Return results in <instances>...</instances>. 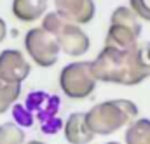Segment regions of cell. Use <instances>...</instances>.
I'll return each instance as SVG.
<instances>
[{
    "mask_svg": "<svg viewBox=\"0 0 150 144\" xmlns=\"http://www.w3.org/2000/svg\"><path fill=\"white\" fill-rule=\"evenodd\" d=\"M96 80L119 85H138L150 76V42L131 49L103 47L93 61Z\"/></svg>",
    "mask_w": 150,
    "mask_h": 144,
    "instance_id": "cell-1",
    "label": "cell"
},
{
    "mask_svg": "<svg viewBox=\"0 0 150 144\" xmlns=\"http://www.w3.org/2000/svg\"><path fill=\"white\" fill-rule=\"evenodd\" d=\"M138 116V106L129 99H112L96 104L86 113V120L94 136H110L131 125Z\"/></svg>",
    "mask_w": 150,
    "mask_h": 144,
    "instance_id": "cell-2",
    "label": "cell"
},
{
    "mask_svg": "<svg viewBox=\"0 0 150 144\" xmlns=\"http://www.w3.org/2000/svg\"><path fill=\"white\" fill-rule=\"evenodd\" d=\"M42 28L56 38L59 49L67 56L79 57V56H82L89 50L91 42H89L87 33L79 24H74V23L63 19L56 12H49V14L44 16Z\"/></svg>",
    "mask_w": 150,
    "mask_h": 144,
    "instance_id": "cell-3",
    "label": "cell"
},
{
    "mask_svg": "<svg viewBox=\"0 0 150 144\" xmlns=\"http://www.w3.org/2000/svg\"><path fill=\"white\" fill-rule=\"evenodd\" d=\"M140 35H142V24L138 21V16L129 7L120 5L112 12L110 26L105 38V47L131 49L138 43Z\"/></svg>",
    "mask_w": 150,
    "mask_h": 144,
    "instance_id": "cell-4",
    "label": "cell"
},
{
    "mask_svg": "<svg viewBox=\"0 0 150 144\" xmlns=\"http://www.w3.org/2000/svg\"><path fill=\"white\" fill-rule=\"evenodd\" d=\"M93 61H75L59 73V87L70 99H86L96 89Z\"/></svg>",
    "mask_w": 150,
    "mask_h": 144,
    "instance_id": "cell-5",
    "label": "cell"
},
{
    "mask_svg": "<svg viewBox=\"0 0 150 144\" xmlns=\"http://www.w3.org/2000/svg\"><path fill=\"white\" fill-rule=\"evenodd\" d=\"M25 49L28 56L33 59V63L38 64L40 68H51L58 61L59 54V45L56 38L45 31L42 26L40 28H32L25 35Z\"/></svg>",
    "mask_w": 150,
    "mask_h": 144,
    "instance_id": "cell-6",
    "label": "cell"
},
{
    "mask_svg": "<svg viewBox=\"0 0 150 144\" xmlns=\"http://www.w3.org/2000/svg\"><path fill=\"white\" fill-rule=\"evenodd\" d=\"M32 71L30 63L25 59L23 52L16 49H5L0 52V80L7 83H19L28 78Z\"/></svg>",
    "mask_w": 150,
    "mask_h": 144,
    "instance_id": "cell-7",
    "label": "cell"
},
{
    "mask_svg": "<svg viewBox=\"0 0 150 144\" xmlns=\"http://www.w3.org/2000/svg\"><path fill=\"white\" fill-rule=\"evenodd\" d=\"M56 14L74 24H87L93 21L96 5L93 0H54Z\"/></svg>",
    "mask_w": 150,
    "mask_h": 144,
    "instance_id": "cell-8",
    "label": "cell"
},
{
    "mask_svg": "<svg viewBox=\"0 0 150 144\" xmlns=\"http://www.w3.org/2000/svg\"><path fill=\"white\" fill-rule=\"evenodd\" d=\"M65 139L70 144H89L94 139L93 130L87 125L86 113H72L65 122Z\"/></svg>",
    "mask_w": 150,
    "mask_h": 144,
    "instance_id": "cell-9",
    "label": "cell"
},
{
    "mask_svg": "<svg viewBox=\"0 0 150 144\" xmlns=\"http://www.w3.org/2000/svg\"><path fill=\"white\" fill-rule=\"evenodd\" d=\"M47 10V0H12V14L23 23H33Z\"/></svg>",
    "mask_w": 150,
    "mask_h": 144,
    "instance_id": "cell-10",
    "label": "cell"
},
{
    "mask_svg": "<svg viewBox=\"0 0 150 144\" xmlns=\"http://www.w3.org/2000/svg\"><path fill=\"white\" fill-rule=\"evenodd\" d=\"M126 144H150V120H134L126 130Z\"/></svg>",
    "mask_w": 150,
    "mask_h": 144,
    "instance_id": "cell-11",
    "label": "cell"
},
{
    "mask_svg": "<svg viewBox=\"0 0 150 144\" xmlns=\"http://www.w3.org/2000/svg\"><path fill=\"white\" fill-rule=\"evenodd\" d=\"M19 94H21L19 83H7L0 80V115L9 111V108L18 101Z\"/></svg>",
    "mask_w": 150,
    "mask_h": 144,
    "instance_id": "cell-12",
    "label": "cell"
},
{
    "mask_svg": "<svg viewBox=\"0 0 150 144\" xmlns=\"http://www.w3.org/2000/svg\"><path fill=\"white\" fill-rule=\"evenodd\" d=\"M0 144H25V132L12 122L0 125Z\"/></svg>",
    "mask_w": 150,
    "mask_h": 144,
    "instance_id": "cell-13",
    "label": "cell"
},
{
    "mask_svg": "<svg viewBox=\"0 0 150 144\" xmlns=\"http://www.w3.org/2000/svg\"><path fill=\"white\" fill-rule=\"evenodd\" d=\"M129 9L138 17L150 21V0H129Z\"/></svg>",
    "mask_w": 150,
    "mask_h": 144,
    "instance_id": "cell-14",
    "label": "cell"
},
{
    "mask_svg": "<svg viewBox=\"0 0 150 144\" xmlns=\"http://www.w3.org/2000/svg\"><path fill=\"white\" fill-rule=\"evenodd\" d=\"M12 115H14V120L19 123V125H23V127H32L33 125V118H32V115H30V111L25 108V106H14L12 108Z\"/></svg>",
    "mask_w": 150,
    "mask_h": 144,
    "instance_id": "cell-15",
    "label": "cell"
},
{
    "mask_svg": "<svg viewBox=\"0 0 150 144\" xmlns=\"http://www.w3.org/2000/svg\"><path fill=\"white\" fill-rule=\"evenodd\" d=\"M5 35H7V26H5V21L0 17V42L5 38Z\"/></svg>",
    "mask_w": 150,
    "mask_h": 144,
    "instance_id": "cell-16",
    "label": "cell"
},
{
    "mask_svg": "<svg viewBox=\"0 0 150 144\" xmlns=\"http://www.w3.org/2000/svg\"><path fill=\"white\" fill-rule=\"evenodd\" d=\"M26 144H45V143H42V141H30V143H26Z\"/></svg>",
    "mask_w": 150,
    "mask_h": 144,
    "instance_id": "cell-17",
    "label": "cell"
},
{
    "mask_svg": "<svg viewBox=\"0 0 150 144\" xmlns=\"http://www.w3.org/2000/svg\"><path fill=\"white\" fill-rule=\"evenodd\" d=\"M107 144H120V143H107Z\"/></svg>",
    "mask_w": 150,
    "mask_h": 144,
    "instance_id": "cell-18",
    "label": "cell"
}]
</instances>
